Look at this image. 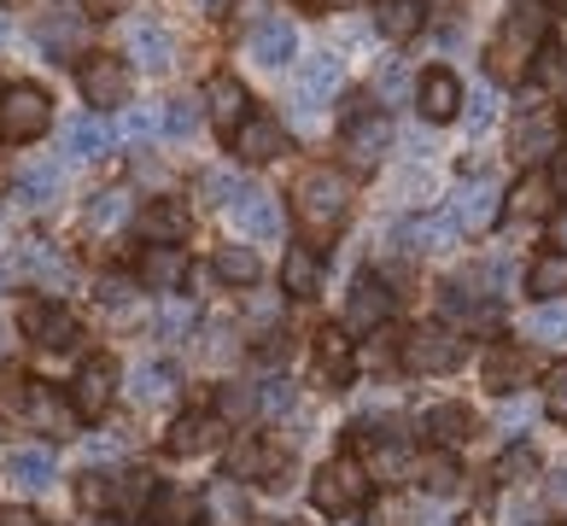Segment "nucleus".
<instances>
[{
  "mask_svg": "<svg viewBox=\"0 0 567 526\" xmlns=\"http://www.w3.org/2000/svg\"><path fill=\"white\" fill-rule=\"evenodd\" d=\"M550 246H556V251H567V210H561V217L550 223Z\"/></svg>",
  "mask_w": 567,
  "mask_h": 526,
  "instance_id": "obj_58",
  "label": "nucleus"
},
{
  "mask_svg": "<svg viewBox=\"0 0 567 526\" xmlns=\"http://www.w3.org/2000/svg\"><path fill=\"white\" fill-rule=\"evenodd\" d=\"M550 194H556L550 176H527L509 194V210H515V217H544V210H550Z\"/></svg>",
  "mask_w": 567,
  "mask_h": 526,
  "instance_id": "obj_41",
  "label": "nucleus"
},
{
  "mask_svg": "<svg viewBox=\"0 0 567 526\" xmlns=\"http://www.w3.org/2000/svg\"><path fill=\"white\" fill-rule=\"evenodd\" d=\"M374 474H381V479H404V474H415V462H410V451H404V439H386V451H374Z\"/></svg>",
  "mask_w": 567,
  "mask_h": 526,
  "instance_id": "obj_48",
  "label": "nucleus"
},
{
  "mask_svg": "<svg viewBox=\"0 0 567 526\" xmlns=\"http://www.w3.org/2000/svg\"><path fill=\"white\" fill-rule=\"evenodd\" d=\"M123 217H130V194H94V205H89V228H117Z\"/></svg>",
  "mask_w": 567,
  "mask_h": 526,
  "instance_id": "obj_46",
  "label": "nucleus"
},
{
  "mask_svg": "<svg viewBox=\"0 0 567 526\" xmlns=\"http://www.w3.org/2000/svg\"><path fill=\"white\" fill-rule=\"evenodd\" d=\"M194 130H199V100H171V112H164V135L187 141Z\"/></svg>",
  "mask_w": 567,
  "mask_h": 526,
  "instance_id": "obj_47",
  "label": "nucleus"
},
{
  "mask_svg": "<svg viewBox=\"0 0 567 526\" xmlns=\"http://www.w3.org/2000/svg\"><path fill=\"white\" fill-rule=\"evenodd\" d=\"M550 0H509V12H503V30L486 41V71L497 82H520L533 76V59L544 53V41H550Z\"/></svg>",
  "mask_w": 567,
  "mask_h": 526,
  "instance_id": "obj_1",
  "label": "nucleus"
},
{
  "mask_svg": "<svg viewBox=\"0 0 567 526\" xmlns=\"http://www.w3.org/2000/svg\"><path fill=\"white\" fill-rule=\"evenodd\" d=\"M24 415L35 421V427H48V433H71V427H76L71 398H53L48 386H30V404H24Z\"/></svg>",
  "mask_w": 567,
  "mask_h": 526,
  "instance_id": "obj_28",
  "label": "nucleus"
},
{
  "mask_svg": "<svg viewBox=\"0 0 567 526\" xmlns=\"http://www.w3.org/2000/svg\"><path fill=\"white\" fill-rule=\"evenodd\" d=\"M550 187H556V194H567V153L556 158V171H550Z\"/></svg>",
  "mask_w": 567,
  "mask_h": 526,
  "instance_id": "obj_59",
  "label": "nucleus"
},
{
  "mask_svg": "<svg viewBox=\"0 0 567 526\" xmlns=\"http://www.w3.org/2000/svg\"><path fill=\"white\" fill-rule=\"evenodd\" d=\"M12 194H18V205H30V210L53 205V194H59V171H53V164H41V171H24Z\"/></svg>",
  "mask_w": 567,
  "mask_h": 526,
  "instance_id": "obj_38",
  "label": "nucleus"
},
{
  "mask_svg": "<svg viewBox=\"0 0 567 526\" xmlns=\"http://www.w3.org/2000/svg\"><path fill=\"white\" fill-rule=\"evenodd\" d=\"M492 217H497V182L492 176H474L451 194V223L456 228H486Z\"/></svg>",
  "mask_w": 567,
  "mask_h": 526,
  "instance_id": "obj_17",
  "label": "nucleus"
},
{
  "mask_svg": "<svg viewBox=\"0 0 567 526\" xmlns=\"http://www.w3.org/2000/svg\"><path fill=\"white\" fill-rule=\"evenodd\" d=\"M381 94H386V100H398V94H404V71H398V65L381 76Z\"/></svg>",
  "mask_w": 567,
  "mask_h": 526,
  "instance_id": "obj_56",
  "label": "nucleus"
},
{
  "mask_svg": "<svg viewBox=\"0 0 567 526\" xmlns=\"http://www.w3.org/2000/svg\"><path fill=\"white\" fill-rule=\"evenodd\" d=\"M171 53H176V41H171V30H164V24L135 30V59H141L146 71H164V65H171Z\"/></svg>",
  "mask_w": 567,
  "mask_h": 526,
  "instance_id": "obj_39",
  "label": "nucleus"
},
{
  "mask_svg": "<svg viewBox=\"0 0 567 526\" xmlns=\"http://www.w3.org/2000/svg\"><path fill=\"white\" fill-rule=\"evenodd\" d=\"M82 100L94 105V112H112V105H130V65L112 53H94V59H82Z\"/></svg>",
  "mask_w": 567,
  "mask_h": 526,
  "instance_id": "obj_8",
  "label": "nucleus"
},
{
  "mask_svg": "<svg viewBox=\"0 0 567 526\" xmlns=\"http://www.w3.org/2000/svg\"><path fill=\"white\" fill-rule=\"evenodd\" d=\"M187 276V258H182V246H146V258H141V287L146 292H176Z\"/></svg>",
  "mask_w": 567,
  "mask_h": 526,
  "instance_id": "obj_22",
  "label": "nucleus"
},
{
  "mask_svg": "<svg viewBox=\"0 0 567 526\" xmlns=\"http://www.w3.org/2000/svg\"><path fill=\"white\" fill-rule=\"evenodd\" d=\"M24 269H35V281L41 287H65V258H59V251H48V246H24Z\"/></svg>",
  "mask_w": 567,
  "mask_h": 526,
  "instance_id": "obj_43",
  "label": "nucleus"
},
{
  "mask_svg": "<svg viewBox=\"0 0 567 526\" xmlns=\"http://www.w3.org/2000/svg\"><path fill=\"white\" fill-rule=\"evenodd\" d=\"M153 515L158 526H194V515H199V503L194 497H182V492H153Z\"/></svg>",
  "mask_w": 567,
  "mask_h": 526,
  "instance_id": "obj_42",
  "label": "nucleus"
},
{
  "mask_svg": "<svg viewBox=\"0 0 567 526\" xmlns=\"http://www.w3.org/2000/svg\"><path fill=\"white\" fill-rule=\"evenodd\" d=\"M112 398H117V363H112V357H89V363L76 369V381H71L76 421H100L112 410Z\"/></svg>",
  "mask_w": 567,
  "mask_h": 526,
  "instance_id": "obj_7",
  "label": "nucleus"
},
{
  "mask_svg": "<svg viewBox=\"0 0 567 526\" xmlns=\"http://www.w3.org/2000/svg\"><path fill=\"white\" fill-rule=\"evenodd\" d=\"M415 112H422L427 123H451L456 112H462V82L439 65V71H427L422 76V89H415Z\"/></svg>",
  "mask_w": 567,
  "mask_h": 526,
  "instance_id": "obj_18",
  "label": "nucleus"
},
{
  "mask_svg": "<svg viewBox=\"0 0 567 526\" xmlns=\"http://www.w3.org/2000/svg\"><path fill=\"white\" fill-rule=\"evenodd\" d=\"M223 445V415L217 410H194V415H182L171 439H164V451L171 456H205V451H217Z\"/></svg>",
  "mask_w": 567,
  "mask_h": 526,
  "instance_id": "obj_13",
  "label": "nucleus"
},
{
  "mask_svg": "<svg viewBox=\"0 0 567 526\" xmlns=\"http://www.w3.org/2000/svg\"><path fill=\"white\" fill-rule=\"evenodd\" d=\"M462 105H468V123H474V135H480V130L492 123V94H486V89H474V100L462 94Z\"/></svg>",
  "mask_w": 567,
  "mask_h": 526,
  "instance_id": "obj_52",
  "label": "nucleus"
},
{
  "mask_svg": "<svg viewBox=\"0 0 567 526\" xmlns=\"http://www.w3.org/2000/svg\"><path fill=\"white\" fill-rule=\"evenodd\" d=\"M422 0H381V12H374V24H381L386 41H410L415 30H422Z\"/></svg>",
  "mask_w": 567,
  "mask_h": 526,
  "instance_id": "obj_32",
  "label": "nucleus"
},
{
  "mask_svg": "<svg viewBox=\"0 0 567 526\" xmlns=\"http://www.w3.org/2000/svg\"><path fill=\"white\" fill-rule=\"evenodd\" d=\"M258 410H264V415H281V410H292V386H287V381H264V392H258Z\"/></svg>",
  "mask_w": 567,
  "mask_h": 526,
  "instance_id": "obj_51",
  "label": "nucleus"
},
{
  "mask_svg": "<svg viewBox=\"0 0 567 526\" xmlns=\"http://www.w3.org/2000/svg\"><path fill=\"white\" fill-rule=\"evenodd\" d=\"M422 427H427V439H433L439 451H451V445H462V439L474 433V415L462 410V404H433Z\"/></svg>",
  "mask_w": 567,
  "mask_h": 526,
  "instance_id": "obj_27",
  "label": "nucleus"
},
{
  "mask_svg": "<svg viewBox=\"0 0 567 526\" xmlns=\"http://www.w3.org/2000/svg\"><path fill=\"white\" fill-rule=\"evenodd\" d=\"M24 333H30L41 351H71L82 340V322H76L65 305H30L24 310Z\"/></svg>",
  "mask_w": 567,
  "mask_h": 526,
  "instance_id": "obj_11",
  "label": "nucleus"
},
{
  "mask_svg": "<svg viewBox=\"0 0 567 526\" xmlns=\"http://www.w3.org/2000/svg\"><path fill=\"white\" fill-rule=\"evenodd\" d=\"M0 474L18 479L24 492H48L53 486V456L30 451V445H12V451H0Z\"/></svg>",
  "mask_w": 567,
  "mask_h": 526,
  "instance_id": "obj_21",
  "label": "nucleus"
},
{
  "mask_svg": "<svg viewBox=\"0 0 567 526\" xmlns=\"http://www.w3.org/2000/svg\"><path fill=\"white\" fill-rule=\"evenodd\" d=\"M141 235H146V246H182L194 235V210L182 199H153L141 210Z\"/></svg>",
  "mask_w": 567,
  "mask_h": 526,
  "instance_id": "obj_16",
  "label": "nucleus"
},
{
  "mask_svg": "<svg viewBox=\"0 0 567 526\" xmlns=\"http://www.w3.org/2000/svg\"><path fill=\"white\" fill-rule=\"evenodd\" d=\"M71 153L76 158H100V153H112V123L106 117H100V112H89V117H76L71 123Z\"/></svg>",
  "mask_w": 567,
  "mask_h": 526,
  "instance_id": "obj_35",
  "label": "nucleus"
},
{
  "mask_svg": "<svg viewBox=\"0 0 567 526\" xmlns=\"http://www.w3.org/2000/svg\"><path fill=\"white\" fill-rule=\"evenodd\" d=\"M228 146H235L246 164H269V158H281V153H287V130H281L276 117L251 112L240 130H235V141H228Z\"/></svg>",
  "mask_w": 567,
  "mask_h": 526,
  "instance_id": "obj_15",
  "label": "nucleus"
},
{
  "mask_svg": "<svg viewBox=\"0 0 567 526\" xmlns=\"http://www.w3.org/2000/svg\"><path fill=\"white\" fill-rule=\"evenodd\" d=\"M212 269H217V276H223L228 287H251V281H258V269H264V264H258V251H251V246H223Z\"/></svg>",
  "mask_w": 567,
  "mask_h": 526,
  "instance_id": "obj_37",
  "label": "nucleus"
},
{
  "mask_svg": "<svg viewBox=\"0 0 567 526\" xmlns=\"http://www.w3.org/2000/svg\"><path fill=\"white\" fill-rule=\"evenodd\" d=\"M398 351H404L410 374H451V369L468 363V340H462L456 328H415L398 340Z\"/></svg>",
  "mask_w": 567,
  "mask_h": 526,
  "instance_id": "obj_4",
  "label": "nucleus"
},
{
  "mask_svg": "<svg viewBox=\"0 0 567 526\" xmlns=\"http://www.w3.org/2000/svg\"><path fill=\"white\" fill-rule=\"evenodd\" d=\"M205 112H212V123H217V135H223V141H235V130L251 117V112H246L240 76H228V71H223V76L205 82Z\"/></svg>",
  "mask_w": 567,
  "mask_h": 526,
  "instance_id": "obj_14",
  "label": "nucleus"
},
{
  "mask_svg": "<svg viewBox=\"0 0 567 526\" xmlns=\"http://www.w3.org/2000/svg\"><path fill=\"white\" fill-rule=\"evenodd\" d=\"M480 374H486V386H492L497 398H509V392L527 386L533 357L520 351V345H492V351H486V363H480Z\"/></svg>",
  "mask_w": 567,
  "mask_h": 526,
  "instance_id": "obj_19",
  "label": "nucleus"
},
{
  "mask_svg": "<svg viewBox=\"0 0 567 526\" xmlns=\"http://www.w3.org/2000/svg\"><path fill=\"white\" fill-rule=\"evenodd\" d=\"M153 474H141V468H130V474H117L112 479V509L117 515H146L153 509Z\"/></svg>",
  "mask_w": 567,
  "mask_h": 526,
  "instance_id": "obj_30",
  "label": "nucleus"
},
{
  "mask_svg": "<svg viewBox=\"0 0 567 526\" xmlns=\"http://www.w3.org/2000/svg\"><path fill=\"white\" fill-rule=\"evenodd\" d=\"M94 299H100V310H106V316H135L146 305V287L135 276H106V281L94 287Z\"/></svg>",
  "mask_w": 567,
  "mask_h": 526,
  "instance_id": "obj_31",
  "label": "nucleus"
},
{
  "mask_svg": "<svg viewBox=\"0 0 567 526\" xmlns=\"http://www.w3.org/2000/svg\"><path fill=\"white\" fill-rule=\"evenodd\" d=\"M392 146V123H386V112H357V117H346V130H340V158H346V171H357V176H369L374 164H381V153Z\"/></svg>",
  "mask_w": 567,
  "mask_h": 526,
  "instance_id": "obj_6",
  "label": "nucleus"
},
{
  "mask_svg": "<svg viewBox=\"0 0 567 526\" xmlns=\"http://www.w3.org/2000/svg\"><path fill=\"white\" fill-rule=\"evenodd\" d=\"M292 53H299V35H292L287 18H264V24L251 30V59H258V65H287Z\"/></svg>",
  "mask_w": 567,
  "mask_h": 526,
  "instance_id": "obj_26",
  "label": "nucleus"
},
{
  "mask_svg": "<svg viewBox=\"0 0 567 526\" xmlns=\"http://www.w3.org/2000/svg\"><path fill=\"white\" fill-rule=\"evenodd\" d=\"M392 305H398V292L386 287V276H357L351 292H346V328L381 333L392 322Z\"/></svg>",
  "mask_w": 567,
  "mask_h": 526,
  "instance_id": "obj_9",
  "label": "nucleus"
},
{
  "mask_svg": "<svg viewBox=\"0 0 567 526\" xmlns=\"http://www.w3.org/2000/svg\"><path fill=\"white\" fill-rule=\"evenodd\" d=\"M550 153H561V123L550 105H538V112H527L515 123V158L520 164H544Z\"/></svg>",
  "mask_w": 567,
  "mask_h": 526,
  "instance_id": "obj_12",
  "label": "nucleus"
},
{
  "mask_svg": "<svg viewBox=\"0 0 567 526\" xmlns=\"http://www.w3.org/2000/svg\"><path fill=\"white\" fill-rule=\"evenodd\" d=\"M0 526H48L35 509H0Z\"/></svg>",
  "mask_w": 567,
  "mask_h": 526,
  "instance_id": "obj_54",
  "label": "nucleus"
},
{
  "mask_svg": "<svg viewBox=\"0 0 567 526\" xmlns=\"http://www.w3.org/2000/svg\"><path fill=\"white\" fill-rule=\"evenodd\" d=\"M48 123H53V100L41 89L18 82V89L0 94V141H7V146H24L35 135H48Z\"/></svg>",
  "mask_w": 567,
  "mask_h": 526,
  "instance_id": "obj_5",
  "label": "nucleus"
},
{
  "mask_svg": "<svg viewBox=\"0 0 567 526\" xmlns=\"http://www.w3.org/2000/svg\"><path fill=\"white\" fill-rule=\"evenodd\" d=\"M533 474H538V456H533L527 445L503 451V462H497V479H503V486H520V479H533Z\"/></svg>",
  "mask_w": 567,
  "mask_h": 526,
  "instance_id": "obj_45",
  "label": "nucleus"
},
{
  "mask_svg": "<svg viewBox=\"0 0 567 526\" xmlns=\"http://www.w3.org/2000/svg\"><path fill=\"white\" fill-rule=\"evenodd\" d=\"M82 35H89V12H82L76 0H59V7L41 18V48L48 53H71Z\"/></svg>",
  "mask_w": 567,
  "mask_h": 526,
  "instance_id": "obj_20",
  "label": "nucleus"
},
{
  "mask_svg": "<svg viewBox=\"0 0 567 526\" xmlns=\"http://www.w3.org/2000/svg\"><path fill=\"white\" fill-rule=\"evenodd\" d=\"M346 205H351V187H346V176H333L328 164L305 171L299 187H292V217H299L310 235H328V228L346 217Z\"/></svg>",
  "mask_w": 567,
  "mask_h": 526,
  "instance_id": "obj_3",
  "label": "nucleus"
},
{
  "mask_svg": "<svg viewBox=\"0 0 567 526\" xmlns=\"http://www.w3.org/2000/svg\"><path fill=\"white\" fill-rule=\"evenodd\" d=\"M527 333H533V340H567V305H556V299H544V305L533 310V322H527Z\"/></svg>",
  "mask_w": 567,
  "mask_h": 526,
  "instance_id": "obj_44",
  "label": "nucleus"
},
{
  "mask_svg": "<svg viewBox=\"0 0 567 526\" xmlns=\"http://www.w3.org/2000/svg\"><path fill=\"white\" fill-rule=\"evenodd\" d=\"M456 235H462V228L451 223V210H445V217H415V223H404V228H398V246H404V251H451Z\"/></svg>",
  "mask_w": 567,
  "mask_h": 526,
  "instance_id": "obj_25",
  "label": "nucleus"
},
{
  "mask_svg": "<svg viewBox=\"0 0 567 526\" xmlns=\"http://www.w3.org/2000/svg\"><path fill=\"white\" fill-rule=\"evenodd\" d=\"M258 526H299V520H258Z\"/></svg>",
  "mask_w": 567,
  "mask_h": 526,
  "instance_id": "obj_61",
  "label": "nucleus"
},
{
  "mask_svg": "<svg viewBox=\"0 0 567 526\" xmlns=\"http://www.w3.org/2000/svg\"><path fill=\"white\" fill-rule=\"evenodd\" d=\"M544 404H550L556 421H567V363H556L550 374H544Z\"/></svg>",
  "mask_w": 567,
  "mask_h": 526,
  "instance_id": "obj_49",
  "label": "nucleus"
},
{
  "mask_svg": "<svg viewBox=\"0 0 567 526\" xmlns=\"http://www.w3.org/2000/svg\"><path fill=\"white\" fill-rule=\"evenodd\" d=\"M171 392H176V369L171 363H141L135 369V398L141 404H164Z\"/></svg>",
  "mask_w": 567,
  "mask_h": 526,
  "instance_id": "obj_40",
  "label": "nucleus"
},
{
  "mask_svg": "<svg viewBox=\"0 0 567 526\" xmlns=\"http://www.w3.org/2000/svg\"><path fill=\"white\" fill-rule=\"evenodd\" d=\"M228 223H235L246 240H276L281 235V205L269 187H240V194L228 199Z\"/></svg>",
  "mask_w": 567,
  "mask_h": 526,
  "instance_id": "obj_10",
  "label": "nucleus"
},
{
  "mask_svg": "<svg viewBox=\"0 0 567 526\" xmlns=\"http://www.w3.org/2000/svg\"><path fill=\"white\" fill-rule=\"evenodd\" d=\"M310 497H317V509L333 515V520H351V515H363V503H369V468L357 456H328L317 479H310Z\"/></svg>",
  "mask_w": 567,
  "mask_h": 526,
  "instance_id": "obj_2",
  "label": "nucleus"
},
{
  "mask_svg": "<svg viewBox=\"0 0 567 526\" xmlns=\"http://www.w3.org/2000/svg\"><path fill=\"white\" fill-rule=\"evenodd\" d=\"M281 351H287V333H264V345H258V357H264V363H276Z\"/></svg>",
  "mask_w": 567,
  "mask_h": 526,
  "instance_id": "obj_55",
  "label": "nucleus"
},
{
  "mask_svg": "<svg viewBox=\"0 0 567 526\" xmlns=\"http://www.w3.org/2000/svg\"><path fill=\"white\" fill-rule=\"evenodd\" d=\"M228 474L235 479H264V486H281V456L264 445V439H240L235 445V456H228Z\"/></svg>",
  "mask_w": 567,
  "mask_h": 526,
  "instance_id": "obj_24",
  "label": "nucleus"
},
{
  "mask_svg": "<svg viewBox=\"0 0 567 526\" xmlns=\"http://www.w3.org/2000/svg\"><path fill=\"white\" fill-rule=\"evenodd\" d=\"M550 509H567V468L550 479Z\"/></svg>",
  "mask_w": 567,
  "mask_h": 526,
  "instance_id": "obj_57",
  "label": "nucleus"
},
{
  "mask_svg": "<svg viewBox=\"0 0 567 526\" xmlns=\"http://www.w3.org/2000/svg\"><path fill=\"white\" fill-rule=\"evenodd\" d=\"M527 292L544 305V299H561L567 292V251H544V258L527 269Z\"/></svg>",
  "mask_w": 567,
  "mask_h": 526,
  "instance_id": "obj_33",
  "label": "nucleus"
},
{
  "mask_svg": "<svg viewBox=\"0 0 567 526\" xmlns=\"http://www.w3.org/2000/svg\"><path fill=\"white\" fill-rule=\"evenodd\" d=\"M317 357H322V374H333V386H351V374H357V357H351V340H346L340 328H328V333H322Z\"/></svg>",
  "mask_w": 567,
  "mask_h": 526,
  "instance_id": "obj_36",
  "label": "nucleus"
},
{
  "mask_svg": "<svg viewBox=\"0 0 567 526\" xmlns=\"http://www.w3.org/2000/svg\"><path fill=\"white\" fill-rule=\"evenodd\" d=\"M187 322H194V310H187V305H171V310L158 316V333H164V340H176V333H182Z\"/></svg>",
  "mask_w": 567,
  "mask_h": 526,
  "instance_id": "obj_53",
  "label": "nucleus"
},
{
  "mask_svg": "<svg viewBox=\"0 0 567 526\" xmlns=\"http://www.w3.org/2000/svg\"><path fill=\"white\" fill-rule=\"evenodd\" d=\"M317 287H322V258H317V246H287L281 292H287V299H310Z\"/></svg>",
  "mask_w": 567,
  "mask_h": 526,
  "instance_id": "obj_23",
  "label": "nucleus"
},
{
  "mask_svg": "<svg viewBox=\"0 0 567 526\" xmlns=\"http://www.w3.org/2000/svg\"><path fill=\"white\" fill-rule=\"evenodd\" d=\"M415 479L433 492V497H451L462 486V468H456V456L451 451H427L422 462H415Z\"/></svg>",
  "mask_w": 567,
  "mask_h": 526,
  "instance_id": "obj_34",
  "label": "nucleus"
},
{
  "mask_svg": "<svg viewBox=\"0 0 567 526\" xmlns=\"http://www.w3.org/2000/svg\"><path fill=\"white\" fill-rule=\"evenodd\" d=\"M76 497H82V509H112V479L106 474H89V479H82V486H76Z\"/></svg>",
  "mask_w": 567,
  "mask_h": 526,
  "instance_id": "obj_50",
  "label": "nucleus"
},
{
  "mask_svg": "<svg viewBox=\"0 0 567 526\" xmlns=\"http://www.w3.org/2000/svg\"><path fill=\"white\" fill-rule=\"evenodd\" d=\"M299 7H305V12H322V7H328V0H299Z\"/></svg>",
  "mask_w": 567,
  "mask_h": 526,
  "instance_id": "obj_60",
  "label": "nucleus"
},
{
  "mask_svg": "<svg viewBox=\"0 0 567 526\" xmlns=\"http://www.w3.org/2000/svg\"><path fill=\"white\" fill-rule=\"evenodd\" d=\"M340 89V59L333 53H322V59H310V65L299 71V100L310 105V112H317V105Z\"/></svg>",
  "mask_w": 567,
  "mask_h": 526,
  "instance_id": "obj_29",
  "label": "nucleus"
}]
</instances>
